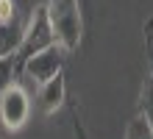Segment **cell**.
<instances>
[{
	"instance_id": "obj_1",
	"label": "cell",
	"mask_w": 153,
	"mask_h": 139,
	"mask_svg": "<svg viewBox=\"0 0 153 139\" xmlns=\"http://www.w3.org/2000/svg\"><path fill=\"white\" fill-rule=\"evenodd\" d=\"M45 14H48L53 39L67 53H75L84 39V17H81L78 0H45Z\"/></svg>"
},
{
	"instance_id": "obj_2",
	"label": "cell",
	"mask_w": 153,
	"mask_h": 139,
	"mask_svg": "<svg viewBox=\"0 0 153 139\" xmlns=\"http://www.w3.org/2000/svg\"><path fill=\"white\" fill-rule=\"evenodd\" d=\"M31 8L25 0H0V59H14L22 45Z\"/></svg>"
},
{
	"instance_id": "obj_3",
	"label": "cell",
	"mask_w": 153,
	"mask_h": 139,
	"mask_svg": "<svg viewBox=\"0 0 153 139\" xmlns=\"http://www.w3.org/2000/svg\"><path fill=\"white\" fill-rule=\"evenodd\" d=\"M31 114H33V89H28L17 78L0 97V128L6 134H17L28 125Z\"/></svg>"
},
{
	"instance_id": "obj_4",
	"label": "cell",
	"mask_w": 153,
	"mask_h": 139,
	"mask_svg": "<svg viewBox=\"0 0 153 139\" xmlns=\"http://www.w3.org/2000/svg\"><path fill=\"white\" fill-rule=\"evenodd\" d=\"M67 59H70V53H67L64 48L50 45V48L39 50L36 56H31V59L20 67V81H22L28 89H36V86H42V83L53 81L56 75H61V72H64Z\"/></svg>"
},
{
	"instance_id": "obj_5",
	"label": "cell",
	"mask_w": 153,
	"mask_h": 139,
	"mask_svg": "<svg viewBox=\"0 0 153 139\" xmlns=\"http://www.w3.org/2000/svg\"><path fill=\"white\" fill-rule=\"evenodd\" d=\"M56 45L53 39V31H50V22H48V14H45V6H33L31 8V20H28V28H25V36H22V45L14 56V64H17V72L31 56H36L39 50Z\"/></svg>"
},
{
	"instance_id": "obj_6",
	"label": "cell",
	"mask_w": 153,
	"mask_h": 139,
	"mask_svg": "<svg viewBox=\"0 0 153 139\" xmlns=\"http://www.w3.org/2000/svg\"><path fill=\"white\" fill-rule=\"evenodd\" d=\"M70 97H67V81H64V72L56 75L53 81L36 86L33 92V111H39L42 117H53L61 106H67Z\"/></svg>"
},
{
	"instance_id": "obj_7",
	"label": "cell",
	"mask_w": 153,
	"mask_h": 139,
	"mask_svg": "<svg viewBox=\"0 0 153 139\" xmlns=\"http://www.w3.org/2000/svg\"><path fill=\"white\" fill-rule=\"evenodd\" d=\"M17 78H20V72H17L14 59H0V97H3V92L11 86Z\"/></svg>"
},
{
	"instance_id": "obj_8",
	"label": "cell",
	"mask_w": 153,
	"mask_h": 139,
	"mask_svg": "<svg viewBox=\"0 0 153 139\" xmlns=\"http://www.w3.org/2000/svg\"><path fill=\"white\" fill-rule=\"evenodd\" d=\"M125 139H153V131L148 128V123L142 120L139 114L125 125Z\"/></svg>"
},
{
	"instance_id": "obj_9",
	"label": "cell",
	"mask_w": 153,
	"mask_h": 139,
	"mask_svg": "<svg viewBox=\"0 0 153 139\" xmlns=\"http://www.w3.org/2000/svg\"><path fill=\"white\" fill-rule=\"evenodd\" d=\"M70 120H73V131H75V139H89V134H86V128H84V120H81V111H78V106L70 100Z\"/></svg>"
}]
</instances>
